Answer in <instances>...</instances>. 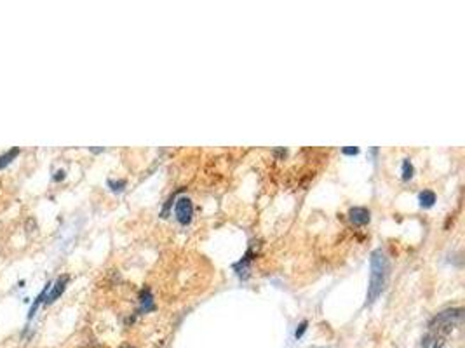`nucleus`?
I'll use <instances>...</instances> for the list:
<instances>
[{
  "label": "nucleus",
  "mask_w": 465,
  "mask_h": 348,
  "mask_svg": "<svg viewBox=\"0 0 465 348\" xmlns=\"http://www.w3.org/2000/svg\"><path fill=\"white\" fill-rule=\"evenodd\" d=\"M387 277H389V259L382 249H376L371 252V273H369L368 302L366 303H373L382 295Z\"/></svg>",
  "instance_id": "f257e3e1"
},
{
  "label": "nucleus",
  "mask_w": 465,
  "mask_h": 348,
  "mask_svg": "<svg viewBox=\"0 0 465 348\" xmlns=\"http://www.w3.org/2000/svg\"><path fill=\"white\" fill-rule=\"evenodd\" d=\"M460 318H462V309L445 310V312L438 314L431 321V324H429L431 333H434V335H439V336H442V338H446V335H450V333L455 329V326L459 324Z\"/></svg>",
  "instance_id": "f03ea898"
},
{
  "label": "nucleus",
  "mask_w": 465,
  "mask_h": 348,
  "mask_svg": "<svg viewBox=\"0 0 465 348\" xmlns=\"http://www.w3.org/2000/svg\"><path fill=\"white\" fill-rule=\"evenodd\" d=\"M174 214H177L178 221L181 223V225H189L193 216L192 200L186 199V197H179L177 200V207H174Z\"/></svg>",
  "instance_id": "7ed1b4c3"
},
{
  "label": "nucleus",
  "mask_w": 465,
  "mask_h": 348,
  "mask_svg": "<svg viewBox=\"0 0 465 348\" xmlns=\"http://www.w3.org/2000/svg\"><path fill=\"white\" fill-rule=\"evenodd\" d=\"M68 281H70V277H68V276H61L60 278H58V281H56V284H54V285H51V289H49V295H47V299H46V303H54V302H56V299L60 298L61 295H63V291H65V289H67V284H68Z\"/></svg>",
  "instance_id": "20e7f679"
},
{
  "label": "nucleus",
  "mask_w": 465,
  "mask_h": 348,
  "mask_svg": "<svg viewBox=\"0 0 465 348\" xmlns=\"http://www.w3.org/2000/svg\"><path fill=\"white\" fill-rule=\"evenodd\" d=\"M349 219L350 223H354V225L364 226L368 225L371 216H369V211L366 207H352L349 211Z\"/></svg>",
  "instance_id": "39448f33"
},
{
  "label": "nucleus",
  "mask_w": 465,
  "mask_h": 348,
  "mask_svg": "<svg viewBox=\"0 0 465 348\" xmlns=\"http://www.w3.org/2000/svg\"><path fill=\"white\" fill-rule=\"evenodd\" d=\"M442 345H445V338L439 335H434V333H431V331L422 342V348H441Z\"/></svg>",
  "instance_id": "423d86ee"
},
{
  "label": "nucleus",
  "mask_w": 465,
  "mask_h": 348,
  "mask_svg": "<svg viewBox=\"0 0 465 348\" xmlns=\"http://www.w3.org/2000/svg\"><path fill=\"white\" fill-rule=\"evenodd\" d=\"M419 200L422 207H432L435 202V193L431 192V190H423V192L419 195Z\"/></svg>",
  "instance_id": "0eeeda50"
},
{
  "label": "nucleus",
  "mask_w": 465,
  "mask_h": 348,
  "mask_svg": "<svg viewBox=\"0 0 465 348\" xmlns=\"http://www.w3.org/2000/svg\"><path fill=\"white\" fill-rule=\"evenodd\" d=\"M18 153H20V148H11L9 152H6L4 155H0V169H4L6 166H9V164L16 159Z\"/></svg>",
  "instance_id": "6e6552de"
},
{
  "label": "nucleus",
  "mask_w": 465,
  "mask_h": 348,
  "mask_svg": "<svg viewBox=\"0 0 465 348\" xmlns=\"http://www.w3.org/2000/svg\"><path fill=\"white\" fill-rule=\"evenodd\" d=\"M140 302H141V310H145V312L153 310V298H152V292H150L148 289H145V291L141 292Z\"/></svg>",
  "instance_id": "1a4fd4ad"
},
{
  "label": "nucleus",
  "mask_w": 465,
  "mask_h": 348,
  "mask_svg": "<svg viewBox=\"0 0 465 348\" xmlns=\"http://www.w3.org/2000/svg\"><path fill=\"white\" fill-rule=\"evenodd\" d=\"M413 173H415V169H413V164L406 159L405 162H402V179L408 181V179L413 178Z\"/></svg>",
  "instance_id": "9d476101"
},
{
  "label": "nucleus",
  "mask_w": 465,
  "mask_h": 348,
  "mask_svg": "<svg viewBox=\"0 0 465 348\" xmlns=\"http://www.w3.org/2000/svg\"><path fill=\"white\" fill-rule=\"evenodd\" d=\"M108 185L112 186V190H115L117 192V190H122L124 186H126V181H124V179H120V181H112V179H110Z\"/></svg>",
  "instance_id": "9b49d317"
},
{
  "label": "nucleus",
  "mask_w": 465,
  "mask_h": 348,
  "mask_svg": "<svg viewBox=\"0 0 465 348\" xmlns=\"http://www.w3.org/2000/svg\"><path fill=\"white\" fill-rule=\"evenodd\" d=\"M342 153L343 155H356V153H359V148H356V146H347V148L342 150Z\"/></svg>",
  "instance_id": "f8f14e48"
},
{
  "label": "nucleus",
  "mask_w": 465,
  "mask_h": 348,
  "mask_svg": "<svg viewBox=\"0 0 465 348\" xmlns=\"http://www.w3.org/2000/svg\"><path fill=\"white\" fill-rule=\"evenodd\" d=\"M305 329H307V321H303L302 324H300V329H296V338H300V336L305 333Z\"/></svg>",
  "instance_id": "ddd939ff"
},
{
  "label": "nucleus",
  "mask_w": 465,
  "mask_h": 348,
  "mask_svg": "<svg viewBox=\"0 0 465 348\" xmlns=\"http://www.w3.org/2000/svg\"><path fill=\"white\" fill-rule=\"evenodd\" d=\"M56 174H58V176H54V179H58V181H60V179H63V178H65V171H58Z\"/></svg>",
  "instance_id": "4468645a"
}]
</instances>
